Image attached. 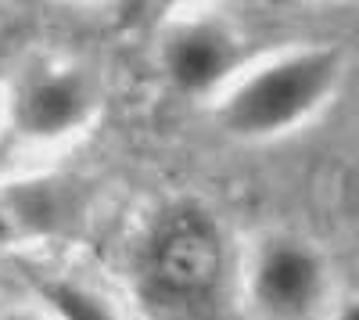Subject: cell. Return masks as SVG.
Returning <instances> with one entry per match:
<instances>
[{
  "mask_svg": "<svg viewBox=\"0 0 359 320\" xmlns=\"http://www.w3.org/2000/svg\"><path fill=\"white\" fill-rule=\"evenodd\" d=\"M219 277V234L198 209L169 213L144 252L147 295L162 302H194Z\"/></svg>",
  "mask_w": 359,
  "mask_h": 320,
  "instance_id": "6da1fadb",
  "label": "cell"
},
{
  "mask_svg": "<svg viewBox=\"0 0 359 320\" xmlns=\"http://www.w3.org/2000/svg\"><path fill=\"white\" fill-rule=\"evenodd\" d=\"M338 76V54L320 51L280 62L255 76L226 108V123L241 133H269L306 115Z\"/></svg>",
  "mask_w": 359,
  "mask_h": 320,
  "instance_id": "7a4b0ae2",
  "label": "cell"
},
{
  "mask_svg": "<svg viewBox=\"0 0 359 320\" xmlns=\"http://www.w3.org/2000/svg\"><path fill=\"white\" fill-rule=\"evenodd\" d=\"M316 288V259L302 248H277L262 259L259 299L273 309H302Z\"/></svg>",
  "mask_w": 359,
  "mask_h": 320,
  "instance_id": "3957f363",
  "label": "cell"
},
{
  "mask_svg": "<svg viewBox=\"0 0 359 320\" xmlns=\"http://www.w3.org/2000/svg\"><path fill=\"white\" fill-rule=\"evenodd\" d=\"M83 91H79V79L72 76H57L47 79L40 86L25 94L22 101V126L29 133H62L72 123H79L83 115Z\"/></svg>",
  "mask_w": 359,
  "mask_h": 320,
  "instance_id": "277c9868",
  "label": "cell"
},
{
  "mask_svg": "<svg viewBox=\"0 0 359 320\" xmlns=\"http://www.w3.org/2000/svg\"><path fill=\"white\" fill-rule=\"evenodd\" d=\"M230 62V51L216 33H187L169 47V72L180 86H208Z\"/></svg>",
  "mask_w": 359,
  "mask_h": 320,
  "instance_id": "5b68a950",
  "label": "cell"
},
{
  "mask_svg": "<svg viewBox=\"0 0 359 320\" xmlns=\"http://www.w3.org/2000/svg\"><path fill=\"white\" fill-rule=\"evenodd\" d=\"M54 306L62 309L65 320H111L104 306H97L90 295L76 292V288H54Z\"/></svg>",
  "mask_w": 359,
  "mask_h": 320,
  "instance_id": "8992f818",
  "label": "cell"
},
{
  "mask_svg": "<svg viewBox=\"0 0 359 320\" xmlns=\"http://www.w3.org/2000/svg\"><path fill=\"white\" fill-rule=\"evenodd\" d=\"M4 234H8V227H4V220H0V241H4Z\"/></svg>",
  "mask_w": 359,
  "mask_h": 320,
  "instance_id": "52a82bcc",
  "label": "cell"
},
{
  "mask_svg": "<svg viewBox=\"0 0 359 320\" xmlns=\"http://www.w3.org/2000/svg\"><path fill=\"white\" fill-rule=\"evenodd\" d=\"M345 320H359V316H355V309H352V313H348V316H345Z\"/></svg>",
  "mask_w": 359,
  "mask_h": 320,
  "instance_id": "ba28073f",
  "label": "cell"
},
{
  "mask_svg": "<svg viewBox=\"0 0 359 320\" xmlns=\"http://www.w3.org/2000/svg\"><path fill=\"white\" fill-rule=\"evenodd\" d=\"M15 320H25V316H15Z\"/></svg>",
  "mask_w": 359,
  "mask_h": 320,
  "instance_id": "9c48e42d",
  "label": "cell"
}]
</instances>
